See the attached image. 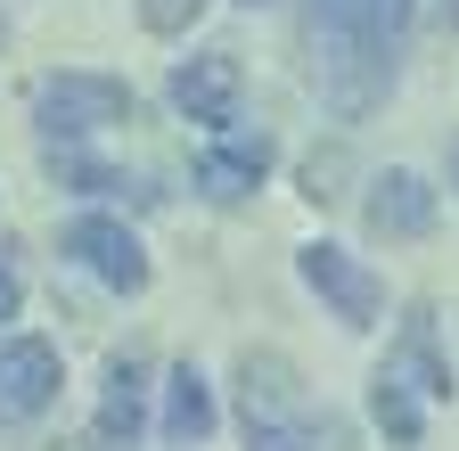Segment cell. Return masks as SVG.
Here are the masks:
<instances>
[{
  "mask_svg": "<svg viewBox=\"0 0 459 451\" xmlns=\"http://www.w3.org/2000/svg\"><path fill=\"white\" fill-rule=\"evenodd\" d=\"M411 25H419V0H312L304 9L312 82H320L336 124H361L394 91V58H402Z\"/></svg>",
  "mask_w": 459,
  "mask_h": 451,
  "instance_id": "obj_1",
  "label": "cell"
},
{
  "mask_svg": "<svg viewBox=\"0 0 459 451\" xmlns=\"http://www.w3.org/2000/svg\"><path fill=\"white\" fill-rule=\"evenodd\" d=\"M33 116L49 140H82V132H107V124H132V91L115 74H49L33 91Z\"/></svg>",
  "mask_w": 459,
  "mask_h": 451,
  "instance_id": "obj_2",
  "label": "cell"
},
{
  "mask_svg": "<svg viewBox=\"0 0 459 451\" xmlns=\"http://www.w3.org/2000/svg\"><path fill=\"white\" fill-rule=\"evenodd\" d=\"M57 403V345L49 336H0V427H25Z\"/></svg>",
  "mask_w": 459,
  "mask_h": 451,
  "instance_id": "obj_3",
  "label": "cell"
},
{
  "mask_svg": "<svg viewBox=\"0 0 459 451\" xmlns=\"http://www.w3.org/2000/svg\"><path fill=\"white\" fill-rule=\"evenodd\" d=\"M57 247H66L91 279H107L115 296H140V288H148V255H140V239L124 230V221H107V213L66 221V239H57Z\"/></svg>",
  "mask_w": 459,
  "mask_h": 451,
  "instance_id": "obj_4",
  "label": "cell"
},
{
  "mask_svg": "<svg viewBox=\"0 0 459 451\" xmlns=\"http://www.w3.org/2000/svg\"><path fill=\"white\" fill-rule=\"evenodd\" d=\"M304 279L336 304V320H344V328H377L385 288H377V271H369V263H353L344 247H328V239H320V247H304Z\"/></svg>",
  "mask_w": 459,
  "mask_h": 451,
  "instance_id": "obj_5",
  "label": "cell"
},
{
  "mask_svg": "<svg viewBox=\"0 0 459 451\" xmlns=\"http://www.w3.org/2000/svg\"><path fill=\"white\" fill-rule=\"evenodd\" d=\"M140 427H148V361L124 353L99 386V419H91V443L99 451H140Z\"/></svg>",
  "mask_w": 459,
  "mask_h": 451,
  "instance_id": "obj_6",
  "label": "cell"
},
{
  "mask_svg": "<svg viewBox=\"0 0 459 451\" xmlns=\"http://www.w3.org/2000/svg\"><path fill=\"white\" fill-rule=\"evenodd\" d=\"M238 91H247V74H238L230 49H205V58L172 66V107H181L189 124H230L238 116Z\"/></svg>",
  "mask_w": 459,
  "mask_h": 451,
  "instance_id": "obj_7",
  "label": "cell"
},
{
  "mask_svg": "<svg viewBox=\"0 0 459 451\" xmlns=\"http://www.w3.org/2000/svg\"><path fill=\"white\" fill-rule=\"evenodd\" d=\"M361 221H369V239H402V247H411V239H427V230H435V189H427L419 173H402V164H394V173H377V181H369Z\"/></svg>",
  "mask_w": 459,
  "mask_h": 451,
  "instance_id": "obj_8",
  "label": "cell"
},
{
  "mask_svg": "<svg viewBox=\"0 0 459 451\" xmlns=\"http://www.w3.org/2000/svg\"><path fill=\"white\" fill-rule=\"evenodd\" d=\"M263 173H271V140H263V132H230V140H213V148L197 156V189H205L213 205L255 197Z\"/></svg>",
  "mask_w": 459,
  "mask_h": 451,
  "instance_id": "obj_9",
  "label": "cell"
},
{
  "mask_svg": "<svg viewBox=\"0 0 459 451\" xmlns=\"http://www.w3.org/2000/svg\"><path fill=\"white\" fill-rule=\"evenodd\" d=\"M304 377L287 369L279 353H247L238 361V419L247 427H279V419H304Z\"/></svg>",
  "mask_w": 459,
  "mask_h": 451,
  "instance_id": "obj_10",
  "label": "cell"
},
{
  "mask_svg": "<svg viewBox=\"0 0 459 451\" xmlns=\"http://www.w3.org/2000/svg\"><path fill=\"white\" fill-rule=\"evenodd\" d=\"M385 369L402 377V386H419L427 403H451V361H443V345H435V312L427 304H411L402 312V336H394V353H385Z\"/></svg>",
  "mask_w": 459,
  "mask_h": 451,
  "instance_id": "obj_11",
  "label": "cell"
},
{
  "mask_svg": "<svg viewBox=\"0 0 459 451\" xmlns=\"http://www.w3.org/2000/svg\"><path fill=\"white\" fill-rule=\"evenodd\" d=\"M419 403H427V394H419V386H402L394 369L369 377V419H377L385 443H402V451H419V435H427V411H419Z\"/></svg>",
  "mask_w": 459,
  "mask_h": 451,
  "instance_id": "obj_12",
  "label": "cell"
},
{
  "mask_svg": "<svg viewBox=\"0 0 459 451\" xmlns=\"http://www.w3.org/2000/svg\"><path fill=\"white\" fill-rule=\"evenodd\" d=\"M164 435L181 443V451H197L205 435H213V394H205V377L181 361L172 369V386H164Z\"/></svg>",
  "mask_w": 459,
  "mask_h": 451,
  "instance_id": "obj_13",
  "label": "cell"
},
{
  "mask_svg": "<svg viewBox=\"0 0 459 451\" xmlns=\"http://www.w3.org/2000/svg\"><path fill=\"white\" fill-rule=\"evenodd\" d=\"M247 451H353L328 411H304V419H279V427H247Z\"/></svg>",
  "mask_w": 459,
  "mask_h": 451,
  "instance_id": "obj_14",
  "label": "cell"
},
{
  "mask_svg": "<svg viewBox=\"0 0 459 451\" xmlns=\"http://www.w3.org/2000/svg\"><path fill=\"white\" fill-rule=\"evenodd\" d=\"M205 9H213V0H140V25L148 33H189Z\"/></svg>",
  "mask_w": 459,
  "mask_h": 451,
  "instance_id": "obj_15",
  "label": "cell"
},
{
  "mask_svg": "<svg viewBox=\"0 0 459 451\" xmlns=\"http://www.w3.org/2000/svg\"><path fill=\"white\" fill-rule=\"evenodd\" d=\"M336 173H344L336 156H312V164H304V197H312V205H328V197H336V189H328Z\"/></svg>",
  "mask_w": 459,
  "mask_h": 451,
  "instance_id": "obj_16",
  "label": "cell"
},
{
  "mask_svg": "<svg viewBox=\"0 0 459 451\" xmlns=\"http://www.w3.org/2000/svg\"><path fill=\"white\" fill-rule=\"evenodd\" d=\"M17 304H25V288H17V271L0 263V320H17Z\"/></svg>",
  "mask_w": 459,
  "mask_h": 451,
  "instance_id": "obj_17",
  "label": "cell"
},
{
  "mask_svg": "<svg viewBox=\"0 0 459 451\" xmlns=\"http://www.w3.org/2000/svg\"><path fill=\"white\" fill-rule=\"evenodd\" d=\"M427 9H435V25H443V33L459 25V0H427Z\"/></svg>",
  "mask_w": 459,
  "mask_h": 451,
  "instance_id": "obj_18",
  "label": "cell"
},
{
  "mask_svg": "<svg viewBox=\"0 0 459 451\" xmlns=\"http://www.w3.org/2000/svg\"><path fill=\"white\" fill-rule=\"evenodd\" d=\"M451 189H459V140H451Z\"/></svg>",
  "mask_w": 459,
  "mask_h": 451,
  "instance_id": "obj_19",
  "label": "cell"
},
{
  "mask_svg": "<svg viewBox=\"0 0 459 451\" xmlns=\"http://www.w3.org/2000/svg\"><path fill=\"white\" fill-rule=\"evenodd\" d=\"M247 9H263V0H247Z\"/></svg>",
  "mask_w": 459,
  "mask_h": 451,
  "instance_id": "obj_20",
  "label": "cell"
},
{
  "mask_svg": "<svg viewBox=\"0 0 459 451\" xmlns=\"http://www.w3.org/2000/svg\"><path fill=\"white\" fill-rule=\"evenodd\" d=\"M0 41H9V33H0Z\"/></svg>",
  "mask_w": 459,
  "mask_h": 451,
  "instance_id": "obj_21",
  "label": "cell"
}]
</instances>
